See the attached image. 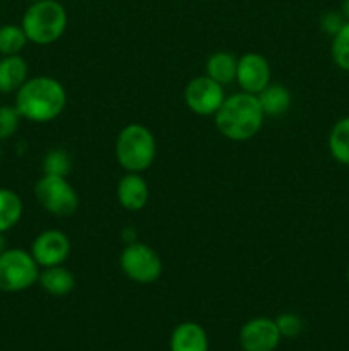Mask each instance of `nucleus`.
Masks as SVG:
<instances>
[{
  "label": "nucleus",
  "mask_w": 349,
  "mask_h": 351,
  "mask_svg": "<svg viewBox=\"0 0 349 351\" xmlns=\"http://www.w3.org/2000/svg\"><path fill=\"white\" fill-rule=\"evenodd\" d=\"M276 321L267 317L250 319L240 329V346L243 351H274L281 343Z\"/></svg>",
  "instance_id": "obj_10"
},
{
  "label": "nucleus",
  "mask_w": 349,
  "mask_h": 351,
  "mask_svg": "<svg viewBox=\"0 0 349 351\" xmlns=\"http://www.w3.org/2000/svg\"><path fill=\"white\" fill-rule=\"evenodd\" d=\"M328 151L337 163L349 167V117H342L328 134Z\"/></svg>",
  "instance_id": "obj_19"
},
{
  "label": "nucleus",
  "mask_w": 349,
  "mask_h": 351,
  "mask_svg": "<svg viewBox=\"0 0 349 351\" xmlns=\"http://www.w3.org/2000/svg\"><path fill=\"white\" fill-rule=\"evenodd\" d=\"M34 195L41 208L57 218H68L79 208V195L67 177L43 175L34 185Z\"/></svg>",
  "instance_id": "obj_6"
},
{
  "label": "nucleus",
  "mask_w": 349,
  "mask_h": 351,
  "mask_svg": "<svg viewBox=\"0 0 349 351\" xmlns=\"http://www.w3.org/2000/svg\"><path fill=\"white\" fill-rule=\"evenodd\" d=\"M5 250V235L3 233H0V254Z\"/></svg>",
  "instance_id": "obj_28"
},
{
  "label": "nucleus",
  "mask_w": 349,
  "mask_h": 351,
  "mask_svg": "<svg viewBox=\"0 0 349 351\" xmlns=\"http://www.w3.org/2000/svg\"><path fill=\"white\" fill-rule=\"evenodd\" d=\"M116 199L127 211H140L149 201L147 182L139 173L127 171V175H123L116 185Z\"/></svg>",
  "instance_id": "obj_12"
},
{
  "label": "nucleus",
  "mask_w": 349,
  "mask_h": 351,
  "mask_svg": "<svg viewBox=\"0 0 349 351\" xmlns=\"http://www.w3.org/2000/svg\"><path fill=\"white\" fill-rule=\"evenodd\" d=\"M23 117L16 110V106H0V141L9 139L19 129Z\"/></svg>",
  "instance_id": "obj_23"
},
{
  "label": "nucleus",
  "mask_w": 349,
  "mask_h": 351,
  "mask_svg": "<svg viewBox=\"0 0 349 351\" xmlns=\"http://www.w3.org/2000/svg\"><path fill=\"white\" fill-rule=\"evenodd\" d=\"M23 201L10 189H0V233L9 232L23 218Z\"/></svg>",
  "instance_id": "obj_18"
},
{
  "label": "nucleus",
  "mask_w": 349,
  "mask_h": 351,
  "mask_svg": "<svg viewBox=\"0 0 349 351\" xmlns=\"http://www.w3.org/2000/svg\"><path fill=\"white\" fill-rule=\"evenodd\" d=\"M115 156L129 173H142L156 160V139L147 127L129 123L120 130L115 143Z\"/></svg>",
  "instance_id": "obj_4"
},
{
  "label": "nucleus",
  "mask_w": 349,
  "mask_h": 351,
  "mask_svg": "<svg viewBox=\"0 0 349 351\" xmlns=\"http://www.w3.org/2000/svg\"><path fill=\"white\" fill-rule=\"evenodd\" d=\"M67 105V93L58 79L50 75L31 77L16 93V110L23 119L47 123L62 115Z\"/></svg>",
  "instance_id": "obj_1"
},
{
  "label": "nucleus",
  "mask_w": 349,
  "mask_h": 351,
  "mask_svg": "<svg viewBox=\"0 0 349 351\" xmlns=\"http://www.w3.org/2000/svg\"><path fill=\"white\" fill-rule=\"evenodd\" d=\"M170 351H209L207 332L197 322H181L171 332Z\"/></svg>",
  "instance_id": "obj_13"
},
{
  "label": "nucleus",
  "mask_w": 349,
  "mask_h": 351,
  "mask_svg": "<svg viewBox=\"0 0 349 351\" xmlns=\"http://www.w3.org/2000/svg\"><path fill=\"white\" fill-rule=\"evenodd\" d=\"M236 69H238V60L228 51H216L207 58L205 64V75L214 79L221 86L229 84L236 81Z\"/></svg>",
  "instance_id": "obj_17"
},
{
  "label": "nucleus",
  "mask_w": 349,
  "mask_h": 351,
  "mask_svg": "<svg viewBox=\"0 0 349 351\" xmlns=\"http://www.w3.org/2000/svg\"><path fill=\"white\" fill-rule=\"evenodd\" d=\"M67 10L57 0H38L26 9L23 16L24 33L34 45H51L67 29Z\"/></svg>",
  "instance_id": "obj_3"
},
{
  "label": "nucleus",
  "mask_w": 349,
  "mask_h": 351,
  "mask_svg": "<svg viewBox=\"0 0 349 351\" xmlns=\"http://www.w3.org/2000/svg\"><path fill=\"white\" fill-rule=\"evenodd\" d=\"M342 14H344L346 21H349V0H344V2H342Z\"/></svg>",
  "instance_id": "obj_27"
},
{
  "label": "nucleus",
  "mask_w": 349,
  "mask_h": 351,
  "mask_svg": "<svg viewBox=\"0 0 349 351\" xmlns=\"http://www.w3.org/2000/svg\"><path fill=\"white\" fill-rule=\"evenodd\" d=\"M27 36L24 33L23 26L16 24H3L0 26V55L9 57V55H19L21 50L26 47Z\"/></svg>",
  "instance_id": "obj_20"
},
{
  "label": "nucleus",
  "mask_w": 349,
  "mask_h": 351,
  "mask_svg": "<svg viewBox=\"0 0 349 351\" xmlns=\"http://www.w3.org/2000/svg\"><path fill=\"white\" fill-rule=\"evenodd\" d=\"M38 283H40V287L43 288L48 295H53V297H65V295H68L74 290L75 278L74 274L68 269H65V267L51 266L43 267V271H40Z\"/></svg>",
  "instance_id": "obj_15"
},
{
  "label": "nucleus",
  "mask_w": 349,
  "mask_h": 351,
  "mask_svg": "<svg viewBox=\"0 0 349 351\" xmlns=\"http://www.w3.org/2000/svg\"><path fill=\"white\" fill-rule=\"evenodd\" d=\"M346 24V17L342 12H337V10H328L322 16L320 19V27L325 34L328 36H334L341 31V27Z\"/></svg>",
  "instance_id": "obj_25"
},
{
  "label": "nucleus",
  "mask_w": 349,
  "mask_h": 351,
  "mask_svg": "<svg viewBox=\"0 0 349 351\" xmlns=\"http://www.w3.org/2000/svg\"><path fill=\"white\" fill-rule=\"evenodd\" d=\"M214 117L219 134L236 143L255 137L266 119L257 95L243 91L226 98Z\"/></svg>",
  "instance_id": "obj_2"
},
{
  "label": "nucleus",
  "mask_w": 349,
  "mask_h": 351,
  "mask_svg": "<svg viewBox=\"0 0 349 351\" xmlns=\"http://www.w3.org/2000/svg\"><path fill=\"white\" fill-rule=\"evenodd\" d=\"M260 106L266 117H281L291 108V93L289 89L281 84H269L263 91L257 95Z\"/></svg>",
  "instance_id": "obj_16"
},
{
  "label": "nucleus",
  "mask_w": 349,
  "mask_h": 351,
  "mask_svg": "<svg viewBox=\"0 0 349 351\" xmlns=\"http://www.w3.org/2000/svg\"><path fill=\"white\" fill-rule=\"evenodd\" d=\"M120 267L129 280L139 285L154 283L163 273V263L156 250L139 240L123 247L120 254Z\"/></svg>",
  "instance_id": "obj_7"
},
{
  "label": "nucleus",
  "mask_w": 349,
  "mask_h": 351,
  "mask_svg": "<svg viewBox=\"0 0 349 351\" xmlns=\"http://www.w3.org/2000/svg\"><path fill=\"white\" fill-rule=\"evenodd\" d=\"M70 254V240L60 230H44L31 245V256L40 267L62 266Z\"/></svg>",
  "instance_id": "obj_9"
},
{
  "label": "nucleus",
  "mask_w": 349,
  "mask_h": 351,
  "mask_svg": "<svg viewBox=\"0 0 349 351\" xmlns=\"http://www.w3.org/2000/svg\"><path fill=\"white\" fill-rule=\"evenodd\" d=\"M276 324L283 338H296L303 331V322H301V319L296 314H291V312L281 314L276 319Z\"/></svg>",
  "instance_id": "obj_24"
},
{
  "label": "nucleus",
  "mask_w": 349,
  "mask_h": 351,
  "mask_svg": "<svg viewBox=\"0 0 349 351\" xmlns=\"http://www.w3.org/2000/svg\"><path fill=\"white\" fill-rule=\"evenodd\" d=\"M348 285H349V266H348Z\"/></svg>",
  "instance_id": "obj_30"
},
{
  "label": "nucleus",
  "mask_w": 349,
  "mask_h": 351,
  "mask_svg": "<svg viewBox=\"0 0 349 351\" xmlns=\"http://www.w3.org/2000/svg\"><path fill=\"white\" fill-rule=\"evenodd\" d=\"M183 99L188 110H192L195 115L209 117L216 115L226 96L219 82H216L209 75H197L185 88Z\"/></svg>",
  "instance_id": "obj_8"
},
{
  "label": "nucleus",
  "mask_w": 349,
  "mask_h": 351,
  "mask_svg": "<svg viewBox=\"0 0 349 351\" xmlns=\"http://www.w3.org/2000/svg\"><path fill=\"white\" fill-rule=\"evenodd\" d=\"M29 2H31V3H33V2H38V0H29Z\"/></svg>",
  "instance_id": "obj_31"
},
{
  "label": "nucleus",
  "mask_w": 349,
  "mask_h": 351,
  "mask_svg": "<svg viewBox=\"0 0 349 351\" xmlns=\"http://www.w3.org/2000/svg\"><path fill=\"white\" fill-rule=\"evenodd\" d=\"M40 266L23 249H5L0 254V291L17 293L38 283Z\"/></svg>",
  "instance_id": "obj_5"
},
{
  "label": "nucleus",
  "mask_w": 349,
  "mask_h": 351,
  "mask_svg": "<svg viewBox=\"0 0 349 351\" xmlns=\"http://www.w3.org/2000/svg\"><path fill=\"white\" fill-rule=\"evenodd\" d=\"M0 160H2V147H0Z\"/></svg>",
  "instance_id": "obj_29"
},
{
  "label": "nucleus",
  "mask_w": 349,
  "mask_h": 351,
  "mask_svg": "<svg viewBox=\"0 0 349 351\" xmlns=\"http://www.w3.org/2000/svg\"><path fill=\"white\" fill-rule=\"evenodd\" d=\"M72 170V160L67 151L51 149L43 158L44 175H57V177H67Z\"/></svg>",
  "instance_id": "obj_22"
},
{
  "label": "nucleus",
  "mask_w": 349,
  "mask_h": 351,
  "mask_svg": "<svg viewBox=\"0 0 349 351\" xmlns=\"http://www.w3.org/2000/svg\"><path fill=\"white\" fill-rule=\"evenodd\" d=\"M27 81V64L21 55L0 58V93H17Z\"/></svg>",
  "instance_id": "obj_14"
},
{
  "label": "nucleus",
  "mask_w": 349,
  "mask_h": 351,
  "mask_svg": "<svg viewBox=\"0 0 349 351\" xmlns=\"http://www.w3.org/2000/svg\"><path fill=\"white\" fill-rule=\"evenodd\" d=\"M236 82L243 93L259 95L260 91H263L270 84V65L267 58L253 51L238 58Z\"/></svg>",
  "instance_id": "obj_11"
},
{
  "label": "nucleus",
  "mask_w": 349,
  "mask_h": 351,
  "mask_svg": "<svg viewBox=\"0 0 349 351\" xmlns=\"http://www.w3.org/2000/svg\"><path fill=\"white\" fill-rule=\"evenodd\" d=\"M331 55L334 64L337 65L341 71L349 72V21H346V24L341 27V31L332 36Z\"/></svg>",
  "instance_id": "obj_21"
},
{
  "label": "nucleus",
  "mask_w": 349,
  "mask_h": 351,
  "mask_svg": "<svg viewBox=\"0 0 349 351\" xmlns=\"http://www.w3.org/2000/svg\"><path fill=\"white\" fill-rule=\"evenodd\" d=\"M122 240L127 243H132V242H137V237H135V232H133V228H125L122 233Z\"/></svg>",
  "instance_id": "obj_26"
}]
</instances>
